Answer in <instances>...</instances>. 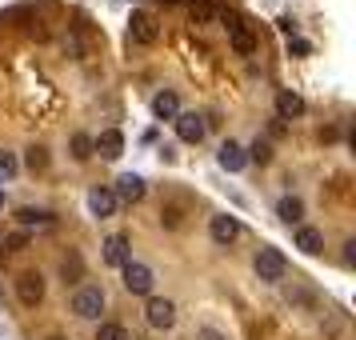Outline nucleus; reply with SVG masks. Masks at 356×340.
Masks as SVG:
<instances>
[{
  "label": "nucleus",
  "instance_id": "1",
  "mask_svg": "<svg viewBox=\"0 0 356 340\" xmlns=\"http://www.w3.org/2000/svg\"><path fill=\"white\" fill-rule=\"evenodd\" d=\"M216 20L228 29V44H232L236 56H252V52H257V36H252V29H248L236 13H220Z\"/></svg>",
  "mask_w": 356,
  "mask_h": 340
},
{
  "label": "nucleus",
  "instance_id": "2",
  "mask_svg": "<svg viewBox=\"0 0 356 340\" xmlns=\"http://www.w3.org/2000/svg\"><path fill=\"white\" fill-rule=\"evenodd\" d=\"M72 312L81 321H100V312H104V289L100 284H81V289L72 292Z\"/></svg>",
  "mask_w": 356,
  "mask_h": 340
},
{
  "label": "nucleus",
  "instance_id": "3",
  "mask_svg": "<svg viewBox=\"0 0 356 340\" xmlns=\"http://www.w3.org/2000/svg\"><path fill=\"white\" fill-rule=\"evenodd\" d=\"M252 264H257V276L264 280V284H280V280H284V268H289L284 252H280V248H273V244H264Z\"/></svg>",
  "mask_w": 356,
  "mask_h": 340
},
{
  "label": "nucleus",
  "instance_id": "4",
  "mask_svg": "<svg viewBox=\"0 0 356 340\" xmlns=\"http://www.w3.org/2000/svg\"><path fill=\"white\" fill-rule=\"evenodd\" d=\"M17 300L24 308H36L40 300H44V276L36 273V268H29V273L17 276Z\"/></svg>",
  "mask_w": 356,
  "mask_h": 340
},
{
  "label": "nucleus",
  "instance_id": "5",
  "mask_svg": "<svg viewBox=\"0 0 356 340\" xmlns=\"http://www.w3.org/2000/svg\"><path fill=\"white\" fill-rule=\"evenodd\" d=\"M145 321H148V328L164 332V328H172V324H177V305H172V300H161V296H148Z\"/></svg>",
  "mask_w": 356,
  "mask_h": 340
},
{
  "label": "nucleus",
  "instance_id": "6",
  "mask_svg": "<svg viewBox=\"0 0 356 340\" xmlns=\"http://www.w3.org/2000/svg\"><path fill=\"white\" fill-rule=\"evenodd\" d=\"M152 284H156V276H152L148 264H140V260H129V264H124V289H129L132 296H148Z\"/></svg>",
  "mask_w": 356,
  "mask_h": 340
},
{
  "label": "nucleus",
  "instance_id": "7",
  "mask_svg": "<svg viewBox=\"0 0 356 340\" xmlns=\"http://www.w3.org/2000/svg\"><path fill=\"white\" fill-rule=\"evenodd\" d=\"M209 236H212V244L228 248V244L241 236V220H236L232 212H216V216L209 220Z\"/></svg>",
  "mask_w": 356,
  "mask_h": 340
},
{
  "label": "nucleus",
  "instance_id": "8",
  "mask_svg": "<svg viewBox=\"0 0 356 340\" xmlns=\"http://www.w3.org/2000/svg\"><path fill=\"white\" fill-rule=\"evenodd\" d=\"M129 36H132V44H156V36H161V29H156V17L152 13H132L129 20Z\"/></svg>",
  "mask_w": 356,
  "mask_h": 340
},
{
  "label": "nucleus",
  "instance_id": "9",
  "mask_svg": "<svg viewBox=\"0 0 356 340\" xmlns=\"http://www.w3.org/2000/svg\"><path fill=\"white\" fill-rule=\"evenodd\" d=\"M177 136L184 140V145H200L204 140V132H209V124H204V116L200 113H177Z\"/></svg>",
  "mask_w": 356,
  "mask_h": 340
},
{
  "label": "nucleus",
  "instance_id": "10",
  "mask_svg": "<svg viewBox=\"0 0 356 340\" xmlns=\"http://www.w3.org/2000/svg\"><path fill=\"white\" fill-rule=\"evenodd\" d=\"M116 204H120V200L113 196V188H104V184H97V188H88V212H92L97 220H104V216H113V212H116Z\"/></svg>",
  "mask_w": 356,
  "mask_h": 340
},
{
  "label": "nucleus",
  "instance_id": "11",
  "mask_svg": "<svg viewBox=\"0 0 356 340\" xmlns=\"http://www.w3.org/2000/svg\"><path fill=\"white\" fill-rule=\"evenodd\" d=\"M305 97H300V92H292V88H280V92H276V116H280V120H296V116H305Z\"/></svg>",
  "mask_w": 356,
  "mask_h": 340
},
{
  "label": "nucleus",
  "instance_id": "12",
  "mask_svg": "<svg viewBox=\"0 0 356 340\" xmlns=\"http://www.w3.org/2000/svg\"><path fill=\"white\" fill-rule=\"evenodd\" d=\"M92 148H97L104 161H116V156L124 152V132L120 129H104L100 136H92Z\"/></svg>",
  "mask_w": 356,
  "mask_h": 340
},
{
  "label": "nucleus",
  "instance_id": "13",
  "mask_svg": "<svg viewBox=\"0 0 356 340\" xmlns=\"http://www.w3.org/2000/svg\"><path fill=\"white\" fill-rule=\"evenodd\" d=\"M296 248L305 252V257H316V252H324V232L321 228H312V225H296Z\"/></svg>",
  "mask_w": 356,
  "mask_h": 340
},
{
  "label": "nucleus",
  "instance_id": "14",
  "mask_svg": "<svg viewBox=\"0 0 356 340\" xmlns=\"http://www.w3.org/2000/svg\"><path fill=\"white\" fill-rule=\"evenodd\" d=\"M17 220H20V228L24 232H49V228H56V216L52 212H44V209H20L17 212Z\"/></svg>",
  "mask_w": 356,
  "mask_h": 340
},
{
  "label": "nucleus",
  "instance_id": "15",
  "mask_svg": "<svg viewBox=\"0 0 356 340\" xmlns=\"http://www.w3.org/2000/svg\"><path fill=\"white\" fill-rule=\"evenodd\" d=\"M100 248H104V264H113V268H124V264L132 260L129 257V236H120V232H116V236H108Z\"/></svg>",
  "mask_w": 356,
  "mask_h": 340
},
{
  "label": "nucleus",
  "instance_id": "16",
  "mask_svg": "<svg viewBox=\"0 0 356 340\" xmlns=\"http://www.w3.org/2000/svg\"><path fill=\"white\" fill-rule=\"evenodd\" d=\"M113 196H116V200H129V204H136V200H145V180L136 177V172H124V177L116 180Z\"/></svg>",
  "mask_w": 356,
  "mask_h": 340
},
{
  "label": "nucleus",
  "instance_id": "17",
  "mask_svg": "<svg viewBox=\"0 0 356 340\" xmlns=\"http://www.w3.org/2000/svg\"><path fill=\"white\" fill-rule=\"evenodd\" d=\"M216 161H220V168H225V172H241L244 164H248V152H244L236 140H225V145H220V152H216Z\"/></svg>",
  "mask_w": 356,
  "mask_h": 340
},
{
  "label": "nucleus",
  "instance_id": "18",
  "mask_svg": "<svg viewBox=\"0 0 356 340\" xmlns=\"http://www.w3.org/2000/svg\"><path fill=\"white\" fill-rule=\"evenodd\" d=\"M60 280H65V284H81L84 280V257L76 248H68V257L60 260Z\"/></svg>",
  "mask_w": 356,
  "mask_h": 340
},
{
  "label": "nucleus",
  "instance_id": "19",
  "mask_svg": "<svg viewBox=\"0 0 356 340\" xmlns=\"http://www.w3.org/2000/svg\"><path fill=\"white\" fill-rule=\"evenodd\" d=\"M276 216H280L284 225H300V220H305V204H300V196H280Z\"/></svg>",
  "mask_w": 356,
  "mask_h": 340
},
{
  "label": "nucleus",
  "instance_id": "20",
  "mask_svg": "<svg viewBox=\"0 0 356 340\" xmlns=\"http://www.w3.org/2000/svg\"><path fill=\"white\" fill-rule=\"evenodd\" d=\"M152 113L161 116V120H177V113H180L177 92H156V97H152Z\"/></svg>",
  "mask_w": 356,
  "mask_h": 340
},
{
  "label": "nucleus",
  "instance_id": "21",
  "mask_svg": "<svg viewBox=\"0 0 356 340\" xmlns=\"http://www.w3.org/2000/svg\"><path fill=\"white\" fill-rule=\"evenodd\" d=\"M216 17H220V8H216L212 0H193V4H188V20H193V24H212Z\"/></svg>",
  "mask_w": 356,
  "mask_h": 340
},
{
  "label": "nucleus",
  "instance_id": "22",
  "mask_svg": "<svg viewBox=\"0 0 356 340\" xmlns=\"http://www.w3.org/2000/svg\"><path fill=\"white\" fill-rule=\"evenodd\" d=\"M33 241V232H24V228H13V232H4L0 236V252H20L24 244Z\"/></svg>",
  "mask_w": 356,
  "mask_h": 340
},
{
  "label": "nucleus",
  "instance_id": "23",
  "mask_svg": "<svg viewBox=\"0 0 356 340\" xmlns=\"http://www.w3.org/2000/svg\"><path fill=\"white\" fill-rule=\"evenodd\" d=\"M72 156H76V161L97 156V148H92V136H88V132H76V136H72Z\"/></svg>",
  "mask_w": 356,
  "mask_h": 340
},
{
  "label": "nucleus",
  "instance_id": "24",
  "mask_svg": "<svg viewBox=\"0 0 356 340\" xmlns=\"http://www.w3.org/2000/svg\"><path fill=\"white\" fill-rule=\"evenodd\" d=\"M24 164H29L33 172H44V168H49V148L33 145V148H29V156H24Z\"/></svg>",
  "mask_w": 356,
  "mask_h": 340
},
{
  "label": "nucleus",
  "instance_id": "25",
  "mask_svg": "<svg viewBox=\"0 0 356 340\" xmlns=\"http://www.w3.org/2000/svg\"><path fill=\"white\" fill-rule=\"evenodd\" d=\"M97 340H132V332L124 328V324H100Z\"/></svg>",
  "mask_w": 356,
  "mask_h": 340
},
{
  "label": "nucleus",
  "instance_id": "26",
  "mask_svg": "<svg viewBox=\"0 0 356 340\" xmlns=\"http://www.w3.org/2000/svg\"><path fill=\"white\" fill-rule=\"evenodd\" d=\"M248 161H260V164L273 161V148H268V140H257V145H252V152H248Z\"/></svg>",
  "mask_w": 356,
  "mask_h": 340
},
{
  "label": "nucleus",
  "instance_id": "27",
  "mask_svg": "<svg viewBox=\"0 0 356 340\" xmlns=\"http://www.w3.org/2000/svg\"><path fill=\"white\" fill-rule=\"evenodd\" d=\"M0 172H4V177H13V172H17V161H13L8 152H0Z\"/></svg>",
  "mask_w": 356,
  "mask_h": 340
},
{
  "label": "nucleus",
  "instance_id": "28",
  "mask_svg": "<svg viewBox=\"0 0 356 340\" xmlns=\"http://www.w3.org/2000/svg\"><path fill=\"white\" fill-rule=\"evenodd\" d=\"M196 340H228V337L220 332V328H200V332H196Z\"/></svg>",
  "mask_w": 356,
  "mask_h": 340
},
{
  "label": "nucleus",
  "instance_id": "29",
  "mask_svg": "<svg viewBox=\"0 0 356 340\" xmlns=\"http://www.w3.org/2000/svg\"><path fill=\"white\" fill-rule=\"evenodd\" d=\"M344 264H348V268L356 264V241H344Z\"/></svg>",
  "mask_w": 356,
  "mask_h": 340
},
{
  "label": "nucleus",
  "instance_id": "30",
  "mask_svg": "<svg viewBox=\"0 0 356 340\" xmlns=\"http://www.w3.org/2000/svg\"><path fill=\"white\" fill-rule=\"evenodd\" d=\"M52 340H65V337H52Z\"/></svg>",
  "mask_w": 356,
  "mask_h": 340
},
{
  "label": "nucleus",
  "instance_id": "31",
  "mask_svg": "<svg viewBox=\"0 0 356 340\" xmlns=\"http://www.w3.org/2000/svg\"><path fill=\"white\" fill-rule=\"evenodd\" d=\"M168 4H172V0H168Z\"/></svg>",
  "mask_w": 356,
  "mask_h": 340
}]
</instances>
